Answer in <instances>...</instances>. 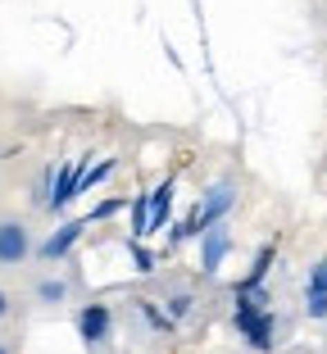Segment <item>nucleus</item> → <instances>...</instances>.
<instances>
[{
	"label": "nucleus",
	"instance_id": "obj_9",
	"mask_svg": "<svg viewBox=\"0 0 327 354\" xmlns=\"http://www.w3.org/2000/svg\"><path fill=\"white\" fill-rule=\"evenodd\" d=\"M268 263H273V245H264V250L254 254V268L236 281V295H241V291H259V286H264V277H268Z\"/></svg>",
	"mask_w": 327,
	"mask_h": 354
},
{
	"label": "nucleus",
	"instance_id": "obj_8",
	"mask_svg": "<svg viewBox=\"0 0 327 354\" xmlns=\"http://www.w3.org/2000/svg\"><path fill=\"white\" fill-rule=\"evenodd\" d=\"M173 191H178V182L173 177H164L155 187V196H150V232H159L164 227V218H169V200H173Z\"/></svg>",
	"mask_w": 327,
	"mask_h": 354
},
{
	"label": "nucleus",
	"instance_id": "obj_1",
	"mask_svg": "<svg viewBox=\"0 0 327 354\" xmlns=\"http://www.w3.org/2000/svg\"><path fill=\"white\" fill-rule=\"evenodd\" d=\"M236 332L254 350H273V313H268L264 291H241L236 295Z\"/></svg>",
	"mask_w": 327,
	"mask_h": 354
},
{
	"label": "nucleus",
	"instance_id": "obj_16",
	"mask_svg": "<svg viewBox=\"0 0 327 354\" xmlns=\"http://www.w3.org/2000/svg\"><path fill=\"white\" fill-rule=\"evenodd\" d=\"M0 354H14V350H10V345H0Z\"/></svg>",
	"mask_w": 327,
	"mask_h": 354
},
{
	"label": "nucleus",
	"instance_id": "obj_6",
	"mask_svg": "<svg viewBox=\"0 0 327 354\" xmlns=\"http://www.w3.org/2000/svg\"><path fill=\"white\" fill-rule=\"evenodd\" d=\"M82 227H86V223H64V227L55 232L50 241H41V250H37V254H41V259H64V254H68V250L77 245Z\"/></svg>",
	"mask_w": 327,
	"mask_h": 354
},
{
	"label": "nucleus",
	"instance_id": "obj_2",
	"mask_svg": "<svg viewBox=\"0 0 327 354\" xmlns=\"http://www.w3.org/2000/svg\"><path fill=\"white\" fill-rule=\"evenodd\" d=\"M232 205H236L232 182H218V187H209V191H205L200 209H196V214H191V218L182 223V227H173L169 236H173V241H182V236H196V232H209V227H214V223H218V218H223V214H227Z\"/></svg>",
	"mask_w": 327,
	"mask_h": 354
},
{
	"label": "nucleus",
	"instance_id": "obj_11",
	"mask_svg": "<svg viewBox=\"0 0 327 354\" xmlns=\"http://www.w3.org/2000/svg\"><path fill=\"white\" fill-rule=\"evenodd\" d=\"M305 295H327V259L314 263V272H309V291Z\"/></svg>",
	"mask_w": 327,
	"mask_h": 354
},
{
	"label": "nucleus",
	"instance_id": "obj_7",
	"mask_svg": "<svg viewBox=\"0 0 327 354\" xmlns=\"http://www.w3.org/2000/svg\"><path fill=\"white\" fill-rule=\"evenodd\" d=\"M227 250H232V236H227V232H223L218 227V223H214V227L209 232H205V245H200V263H205V268H218V263H223V254H227Z\"/></svg>",
	"mask_w": 327,
	"mask_h": 354
},
{
	"label": "nucleus",
	"instance_id": "obj_10",
	"mask_svg": "<svg viewBox=\"0 0 327 354\" xmlns=\"http://www.w3.org/2000/svg\"><path fill=\"white\" fill-rule=\"evenodd\" d=\"M127 218H132V232L146 236L150 232V196H132L127 200Z\"/></svg>",
	"mask_w": 327,
	"mask_h": 354
},
{
	"label": "nucleus",
	"instance_id": "obj_13",
	"mask_svg": "<svg viewBox=\"0 0 327 354\" xmlns=\"http://www.w3.org/2000/svg\"><path fill=\"white\" fill-rule=\"evenodd\" d=\"M132 263H137V272H150V268H155V254H150V250H141L137 241H132Z\"/></svg>",
	"mask_w": 327,
	"mask_h": 354
},
{
	"label": "nucleus",
	"instance_id": "obj_3",
	"mask_svg": "<svg viewBox=\"0 0 327 354\" xmlns=\"http://www.w3.org/2000/svg\"><path fill=\"white\" fill-rule=\"evenodd\" d=\"M82 177H86V159H64V168L55 173V187L46 196V209L64 214V205H73L82 196Z\"/></svg>",
	"mask_w": 327,
	"mask_h": 354
},
{
	"label": "nucleus",
	"instance_id": "obj_15",
	"mask_svg": "<svg viewBox=\"0 0 327 354\" xmlns=\"http://www.w3.org/2000/svg\"><path fill=\"white\" fill-rule=\"evenodd\" d=\"M5 318H10V295L0 291V323H5Z\"/></svg>",
	"mask_w": 327,
	"mask_h": 354
},
{
	"label": "nucleus",
	"instance_id": "obj_14",
	"mask_svg": "<svg viewBox=\"0 0 327 354\" xmlns=\"http://www.w3.org/2000/svg\"><path fill=\"white\" fill-rule=\"evenodd\" d=\"M37 295H41V300H64V281H41Z\"/></svg>",
	"mask_w": 327,
	"mask_h": 354
},
{
	"label": "nucleus",
	"instance_id": "obj_5",
	"mask_svg": "<svg viewBox=\"0 0 327 354\" xmlns=\"http://www.w3.org/2000/svg\"><path fill=\"white\" fill-rule=\"evenodd\" d=\"M109 323H114V313H109V304H86L82 313H77V332H82L86 345H100L109 336Z\"/></svg>",
	"mask_w": 327,
	"mask_h": 354
},
{
	"label": "nucleus",
	"instance_id": "obj_4",
	"mask_svg": "<svg viewBox=\"0 0 327 354\" xmlns=\"http://www.w3.org/2000/svg\"><path fill=\"white\" fill-rule=\"evenodd\" d=\"M28 254H32L28 227H23V223H14V218H5V223H0V263L10 268V263H23Z\"/></svg>",
	"mask_w": 327,
	"mask_h": 354
},
{
	"label": "nucleus",
	"instance_id": "obj_12",
	"mask_svg": "<svg viewBox=\"0 0 327 354\" xmlns=\"http://www.w3.org/2000/svg\"><path fill=\"white\" fill-rule=\"evenodd\" d=\"M109 173H114V159H105L100 168H86V177H82V191H86V187H100V182H105Z\"/></svg>",
	"mask_w": 327,
	"mask_h": 354
}]
</instances>
